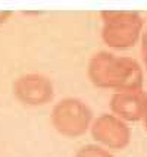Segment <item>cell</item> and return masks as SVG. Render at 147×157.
<instances>
[{
    "instance_id": "obj_1",
    "label": "cell",
    "mask_w": 147,
    "mask_h": 157,
    "mask_svg": "<svg viewBox=\"0 0 147 157\" xmlns=\"http://www.w3.org/2000/svg\"><path fill=\"white\" fill-rule=\"evenodd\" d=\"M87 75L91 84L99 88L122 91H143L144 74L140 63L128 56H118L110 52H97L87 65Z\"/></svg>"
},
{
    "instance_id": "obj_2",
    "label": "cell",
    "mask_w": 147,
    "mask_h": 157,
    "mask_svg": "<svg viewBox=\"0 0 147 157\" xmlns=\"http://www.w3.org/2000/svg\"><path fill=\"white\" fill-rule=\"evenodd\" d=\"M102 40L107 47L126 50L141 41L144 33V19L135 10H103Z\"/></svg>"
},
{
    "instance_id": "obj_3",
    "label": "cell",
    "mask_w": 147,
    "mask_h": 157,
    "mask_svg": "<svg viewBox=\"0 0 147 157\" xmlns=\"http://www.w3.org/2000/svg\"><path fill=\"white\" fill-rule=\"evenodd\" d=\"M94 121L93 110L77 97L62 98L53 106L50 123L65 138H78L87 134Z\"/></svg>"
},
{
    "instance_id": "obj_4",
    "label": "cell",
    "mask_w": 147,
    "mask_h": 157,
    "mask_svg": "<svg viewBox=\"0 0 147 157\" xmlns=\"http://www.w3.org/2000/svg\"><path fill=\"white\" fill-rule=\"evenodd\" d=\"M90 134L93 140L106 150H124L131 141V129L125 121L112 113H102L94 117Z\"/></svg>"
},
{
    "instance_id": "obj_5",
    "label": "cell",
    "mask_w": 147,
    "mask_h": 157,
    "mask_svg": "<svg viewBox=\"0 0 147 157\" xmlns=\"http://www.w3.org/2000/svg\"><path fill=\"white\" fill-rule=\"evenodd\" d=\"M14 97L25 106L38 107L53 100L55 85L47 75L43 74H25L18 76L12 84Z\"/></svg>"
},
{
    "instance_id": "obj_6",
    "label": "cell",
    "mask_w": 147,
    "mask_h": 157,
    "mask_svg": "<svg viewBox=\"0 0 147 157\" xmlns=\"http://www.w3.org/2000/svg\"><path fill=\"white\" fill-rule=\"evenodd\" d=\"M146 107V94L140 91L113 93L109 100L110 113L125 122H138L143 119Z\"/></svg>"
},
{
    "instance_id": "obj_7",
    "label": "cell",
    "mask_w": 147,
    "mask_h": 157,
    "mask_svg": "<svg viewBox=\"0 0 147 157\" xmlns=\"http://www.w3.org/2000/svg\"><path fill=\"white\" fill-rule=\"evenodd\" d=\"M74 157H115L112 151L106 150L105 147L99 145V144H87L84 147H81L75 153Z\"/></svg>"
},
{
    "instance_id": "obj_8",
    "label": "cell",
    "mask_w": 147,
    "mask_h": 157,
    "mask_svg": "<svg viewBox=\"0 0 147 157\" xmlns=\"http://www.w3.org/2000/svg\"><path fill=\"white\" fill-rule=\"evenodd\" d=\"M140 43H141V57H143V62H144V66L147 68V28L143 33Z\"/></svg>"
},
{
    "instance_id": "obj_9",
    "label": "cell",
    "mask_w": 147,
    "mask_h": 157,
    "mask_svg": "<svg viewBox=\"0 0 147 157\" xmlns=\"http://www.w3.org/2000/svg\"><path fill=\"white\" fill-rule=\"evenodd\" d=\"M12 16H14V12H12V10H0V25L6 24Z\"/></svg>"
},
{
    "instance_id": "obj_10",
    "label": "cell",
    "mask_w": 147,
    "mask_h": 157,
    "mask_svg": "<svg viewBox=\"0 0 147 157\" xmlns=\"http://www.w3.org/2000/svg\"><path fill=\"white\" fill-rule=\"evenodd\" d=\"M141 122H143L144 131L147 132V96H146V107H144V115H143V119H141Z\"/></svg>"
}]
</instances>
